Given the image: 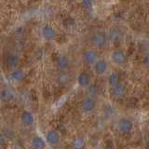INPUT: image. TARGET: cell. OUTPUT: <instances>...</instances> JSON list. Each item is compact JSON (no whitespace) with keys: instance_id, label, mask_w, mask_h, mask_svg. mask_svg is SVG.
Masks as SVG:
<instances>
[{"instance_id":"6da1fadb","label":"cell","mask_w":149,"mask_h":149,"mask_svg":"<svg viewBox=\"0 0 149 149\" xmlns=\"http://www.w3.org/2000/svg\"><path fill=\"white\" fill-rule=\"evenodd\" d=\"M90 43L91 48L97 50L105 49L109 43L108 33L104 30H96L90 37Z\"/></svg>"},{"instance_id":"7a4b0ae2","label":"cell","mask_w":149,"mask_h":149,"mask_svg":"<svg viewBox=\"0 0 149 149\" xmlns=\"http://www.w3.org/2000/svg\"><path fill=\"white\" fill-rule=\"evenodd\" d=\"M109 61L112 64L115 65V66L122 67L128 63L129 58L124 49L120 48H116V49H114L110 52Z\"/></svg>"},{"instance_id":"3957f363","label":"cell","mask_w":149,"mask_h":149,"mask_svg":"<svg viewBox=\"0 0 149 149\" xmlns=\"http://www.w3.org/2000/svg\"><path fill=\"white\" fill-rule=\"evenodd\" d=\"M40 36L46 42H53L58 38V31L52 24L46 22L40 27Z\"/></svg>"},{"instance_id":"277c9868","label":"cell","mask_w":149,"mask_h":149,"mask_svg":"<svg viewBox=\"0 0 149 149\" xmlns=\"http://www.w3.org/2000/svg\"><path fill=\"white\" fill-rule=\"evenodd\" d=\"M110 64L111 63L109 60L101 57L91 68L96 77H104L106 74H108L109 72L111 71Z\"/></svg>"},{"instance_id":"5b68a950","label":"cell","mask_w":149,"mask_h":149,"mask_svg":"<svg viewBox=\"0 0 149 149\" xmlns=\"http://www.w3.org/2000/svg\"><path fill=\"white\" fill-rule=\"evenodd\" d=\"M100 58L101 56L99 54V50L93 48H88L86 49H84L81 54V60L83 63L91 67Z\"/></svg>"},{"instance_id":"8992f818","label":"cell","mask_w":149,"mask_h":149,"mask_svg":"<svg viewBox=\"0 0 149 149\" xmlns=\"http://www.w3.org/2000/svg\"><path fill=\"white\" fill-rule=\"evenodd\" d=\"M98 102L97 100L94 96L91 95H87L86 97H84L82 101L80 102V104H79V108L80 111L83 114H91L95 111L97 108Z\"/></svg>"},{"instance_id":"52a82bcc","label":"cell","mask_w":149,"mask_h":149,"mask_svg":"<svg viewBox=\"0 0 149 149\" xmlns=\"http://www.w3.org/2000/svg\"><path fill=\"white\" fill-rule=\"evenodd\" d=\"M133 122L128 118H121L116 124V132L121 135H129L133 130Z\"/></svg>"},{"instance_id":"ba28073f","label":"cell","mask_w":149,"mask_h":149,"mask_svg":"<svg viewBox=\"0 0 149 149\" xmlns=\"http://www.w3.org/2000/svg\"><path fill=\"white\" fill-rule=\"evenodd\" d=\"M45 140L50 146H57L62 142V134L55 129H49L46 132Z\"/></svg>"},{"instance_id":"9c48e42d","label":"cell","mask_w":149,"mask_h":149,"mask_svg":"<svg viewBox=\"0 0 149 149\" xmlns=\"http://www.w3.org/2000/svg\"><path fill=\"white\" fill-rule=\"evenodd\" d=\"M56 67L59 70L60 72H65L71 67L72 65V60L69 57V55L61 53L58 55L57 59H56Z\"/></svg>"},{"instance_id":"30bf717a","label":"cell","mask_w":149,"mask_h":149,"mask_svg":"<svg viewBox=\"0 0 149 149\" xmlns=\"http://www.w3.org/2000/svg\"><path fill=\"white\" fill-rule=\"evenodd\" d=\"M26 71L23 68L18 67L13 69L8 73V79L13 84H20L26 78Z\"/></svg>"},{"instance_id":"8fae6325","label":"cell","mask_w":149,"mask_h":149,"mask_svg":"<svg viewBox=\"0 0 149 149\" xmlns=\"http://www.w3.org/2000/svg\"><path fill=\"white\" fill-rule=\"evenodd\" d=\"M21 63V56L19 55V53L15 52V51H12V52H9L7 54L6 59H5V64H6L7 68L9 70H13L16 69L18 67H20L19 65Z\"/></svg>"},{"instance_id":"7c38bea8","label":"cell","mask_w":149,"mask_h":149,"mask_svg":"<svg viewBox=\"0 0 149 149\" xmlns=\"http://www.w3.org/2000/svg\"><path fill=\"white\" fill-rule=\"evenodd\" d=\"M92 79L91 74L86 71H80L77 76V84L81 88H88L91 86Z\"/></svg>"},{"instance_id":"4fadbf2b","label":"cell","mask_w":149,"mask_h":149,"mask_svg":"<svg viewBox=\"0 0 149 149\" xmlns=\"http://www.w3.org/2000/svg\"><path fill=\"white\" fill-rule=\"evenodd\" d=\"M109 92L111 97H113L116 100H121L127 94V87L125 86V84L121 82L118 85L115 87L109 88Z\"/></svg>"},{"instance_id":"5bb4252c","label":"cell","mask_w":149,"mask_h":149,"mask_svg":"<svg viewBox=\"0 0 149 149\" xmlns=\"http://www.w3.org/2000/svg\"><path fill=\"white\" fill-rule=\"evenodd\" d=\"M20 120H21V123L24 126V127H27V128L32 127L36 122L34 114H33L30 110H27V109L23 110L21 113Z\"/></svg>"},{"instance_id":"9a60e30c","label":"cell","mask_w":149,"mask_h":149,"mask_svg":"<svg viewBox=\"0 0 149 149\" xmlns=\"http://www.w3.org/2000/svg\"><path fill=\"white\" fill-rule=\"evenodd\" d=\"M30 147L32 149H46L47 148V142L45 138L38 134H36L34 136H32L30 139Z\"/></svg>"},{"instance_id":"2e32d148","label":"cell","mask_w":149,"mask_h":149,"mask_svg":"<svg viewBox=\"0 0 149 149\" xmlns=\"http://www.w3.org/2000/svg\"><path fill=\"white\" fill-rule=\"evenodd\" d=\"M108 33V37H109V42L111 43H119L123 38V34L118 27H113L111 28Z\"/></svg>"},{"instance_id":"e0dca14e","label":"cell","mask_w":149,"mask_h":149,"mask_svg":"<svg viewBox=\"0 0 149 149\" xmlns=\"http://www.w3.org/2000/svg\"><path fill=\"white\" fill-rule=\"evenodd\" d=\"M120 83H121L120 74L118 71H116V70H111L109 74H107V84H108V87L109 88L115 87Z\"/></svg>"},{"instance_id":"ac0fdd59","label":"cell","mask_w":149,"mask_h":149,"mask_svg":"<svg viewBox=\"0 0 149 149\" xmlns=\"http://www.w3.org/2000/svg\"><path fill=\"white\" fill-rule=\"evenodd\" d=\"M70 144L72 149H86L87 140L84 136H77L72 140Z\"/></svg>"},{"instance_id":"d6986e66","label":"cell","mask_w":149,"mask_h":149,"mask_svg":"<svg viewBox=\"0 0 149 149\" xmlns=\"http://www.w3.org/2000/svg\"><path fill=\"white\" fill-rule=\"evenodd\" d=\"M1 98H2V101H4V102H8V101H10V100L13 99V98H14V94H13L12 91H10L9 88H4V90L2 91Z\"/></svg>"},{"instance_id":"ffe728a7","label":"cell","mask_w":149,"mask_h":149,"mask_svg":"<svg viewBox=\"0 0 149 149\" xmlns=\"http://www.w3.org/2000/svg\"><path fill=\"white\" fill-rule=\"evenodd\" d=\"M79 2L83 6V8L88 9V10H92L93 9L94 0H79Z\"/></svg>"},{"instance_id":"44dd1931","label":"cell","mask_w":149,"mask_h":149,"mask_svg":"<svg viewBox=\"0 0 149 149\" xmlns=\"http://www.w3.org/2000/svg\"><path fill=\"white\" fill-rule=\"evenodd\" d=\"M142 64L143 65V67L149 69V51H147V52H146L143 55Z\"/></svg>"},{"instance_id":"7402d4cb","label":"cell","mask_w":149,"mask_h":149,"mask_svg":"<svg viewBox=\"0 0 149 149\" xmlns=\"http://www.w3.org/2000/svg\"><path fill=\"white\" fill-rule=\"evenodd\" d=\"M6 141L8 142V139H6L4 135H2V136H1V146L2 147H4V146L6 144V143H6Z\"/></svg>"},{"instance_id":"603a6c76","label":"cell","mask_w":149,"mask_h":149,"mask_svg":"<svg viewBox=\"0 0 149 149\" xmlns=\"http://www.w3.org/2000/svg\"><path fill=\"white\" fill-rule=\"evenodd\" d=\"M146 136H147V143H146V149H149V128H148V130H147Z\"/></svg>"},{"instance_id":"cb8c5ba5","label":"cell","mask_w":149,"mask_h":149,"mask_svg":"<svg viewBox=\"0 0 149 149\" xmlns=\"http://www.w3.org/2000/svg\"><path fill=\"white\" fill-rule=\"evenodd\" d=\"M102 149H116V148H115V146H113V144H106V146Z\"/></svg>"},{"instance_id":"d4e9b609","label":"cell","mask_w":149,"mask_h":149,"mask_svg":"<svg viewBox=\"0 0 149 149\" xmlns=\"http://www.w3.org/2000/svg\"><path fill=\"white\" fill-rule=\"evenodd\" d=\"M48 2H49V3H51V4H55V3H58L60 0H47Z\"/></svg>"},{"instance_id":"484cf974","label":"cell","mask_w":149,"mask_h":149,"mask_svg":"<svg viewBox=\"0 0 149 149\" xmlns=\"http://www.w3.org/2000/svg\"><path fill=\"white\" fill-rule=\"evenodd\" d=\"M66 2L68 3H74V2H77V1H79V0H65Z\"/></svg>"},{"instance_id":"4316f807","label":"cell","mask_w":149,"mask_h":149,"mask_svg":"<svg viewBox=\"0 0 149 149\" xmlns=\"http://www.w3.org/2000/svg\"><path fill=\"white\" fill-rule=\"evenodd\" d=\"M146 80H147V83L149 84V73H148V74H147V77H146Z\"/></svg>"},{"instance_id":"83f0119b","label":"cell","mask_w":149,"mask_h":149,"mask_svg":"<svg viewBox=\"0 0 149 149\" xmlns=\"http://www.w3.org/2000/svg\"><path fill=\"white\" fill-rule=\"evenodd\" d=\"M12 149H20V148H18V147H15V148H12Z\"/></svg>"},{"instance_id":"f1b7e54d","label":"cell","mask_w":149,"mask_h":149,"mask_svg":"<svg viewBox=\"0 0 149 149\" xmlns=\"http://www.w3.org/2000/svg\"><path fill=\"white\" fill-rule=\"evenodd\" d=\"M148 113H149V105H148Z\"/></svg>"}]
</instances>
